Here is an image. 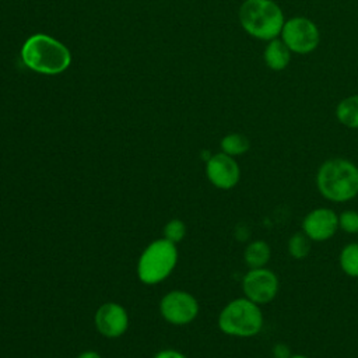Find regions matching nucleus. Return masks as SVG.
Segmentation results:
<instances>
[{
    "label": "nucleus",
    "instance_id": "1",
    "mask_svg": "<svg viewBox=\"0 0 358 358\" xmlns=\"http://www.w3.org/2000/svg\"><path fill=\"white\" fill-rule=\"evenodd\" d=\"M316 187L330 203H347L358 197V165L343 157H333L320 164Z\"/></svg>",
    "mask_w": 358,
    "mask_h": 358
},
{
    "label": "nucleus",
    "instance_id": "2",
    "mask_svg": "<svg viewBox=\"0 0 358 358\" xmlns=\"http://www.w3.org/2000/svg\"><path fill=\"white\" fill-rule=\"evenodd\" d=\"M238 18L249 36L263 42L278 38L285 22L284 11L274 0H245L239 7Z\"/></svg>",
    "mask_w": 358,
    "mask_h": 358
},
{
    "label": "nucleus",
    "instance_id": "3",
    "mask_svg": "<svg viewBox=\"0 0 358 358\" xmlns=\"http://www.w3.org/2000/svg\"><path fill=\"white\" fill-rule=\"evenodd\" d=\"M21 57L28 69L41 74H59L71 63L70 50L45 34L29 36L21 48Z\"/></svg>",
    "mask_w": 358,
    "mask_h": 358
},
{
    "label": "nucleus",
    "instance_id": "4",
    "mask_svg": "<svg viewBox=\"0 0 358 358\" xmlns=\"http://www.w3.org/2000/svg\"><path fill=\"white\" fill-rule=\"evenodd\" d=\"M218 329L231 337L250 338L257 336L264 324V316L260 305L246 296L229 301L217 319Z\"/></svg>",
    "mask_w": 358,
    "mask_h": 358
},
{
    "label": "nucleus",
    "instance_id": "5",
    "mask_svg": "<svg viewBox=\"0 0 358 358\" xmlns=\"http://www.w3.org/2000/svg\"><path fill=\"white\" fill-rule=\"evenodd\" d=\"M176 243L165 238L152 241L141 252L137 262V277L145 285H155L166 280L178 264Z\"/></svg>",
    "mask_w": 358,
    "mask_h": 358
},
{
    "label": "nucleus",
    "instance_id": "6",
    "mask_svg": "<svg viewBox=\"0 0 358 358\" xmlns=\"http://www.w3.org/2000/svg\"><path fill=\"white\" fill-rule=\"evenodd\" d=\"M281 41L288 46L292 55H309L320 43V31L316 22L303 15L285 18L282 25Z\"/></svg>",
    "mask_w": 358,
    "mask_h": 358
},
{
    "label": "nucleus",
    "instance_id": "7",
    "mask_svg": "<svg viewBox=\"0 0 358 358\" xmlns=\"http://www.w3.org/2000/svg\"><path fill=\"white\" fill-rule=\"evenodd\" d=\"M280 291L278 275L266 267L249 268L242 277L243 296L253 301L257 305H267L275 299Z\"/></svg>",
    "mask_w": 358,
    "mask_h": 358
},
{
    "label": "nucleus",
    "instance_id": "8",
    "mask_svg": "<svg viewBox=\"0 0 358 358\" xmlns=\"http://www.w3.org/2000/svg\"><path fill=\"white\" fill-rule=\"evenodd\" d=\"M199 301L194 295L183 289L166 292L159 301V313L162 319L175 326L192 323L199 316Z\"/></svg>",
    "mask_w": 358,
    "mask_h": 358
},
{
    "label": "nucleus",
    "instance_id": "9",
    "mask_svg": "<svg viewBox=\"0 0 358 358\" xmlns=\"http://www.w3.org/2000/svg\"><path fill=\"white\" fill-rule=\"evenodd\" d=\"M206 176L214 187L231 190L241 180V166L234 157L220 151L207 159Z\"/></svg>",
    "mask_w": 358,
    "mask_h": 358
},
{
    "label": "nucleus",
    "instance_id": "10",
    "mask_svg": "<svg viewBox=\"0 0 358 358\" xmlns=\"http://www.w3.org/2000/svg\"><path fill=\"white\" fill-rule=\"evenodd\" d=\"M301 231L312 242H326L338 231V214L329 207H316L302 218Z\"/></svg>",
    "mask_w": 358,
    "mask_h": 358
},
{
    "label": "nucleus",
    "instance_id": "11",
    "mask_svg": "<svg viewBox=\"0 0 358 358\" xmlns=\"http://www.w3.org/2000/svg\"><path fill=\"white\" fill-rule=\"evenodd\" d=\"M94 324L103 337L117 338L129 329V313L117 302H105L96 309Z\"/></svg>",
    "mask_w": 358,
    "mask_h": 358
},
{
    "label": "nucleus",
    "instance_id": "12",
    "mask_svg": "<svg viewBox=\"0 0 358 358\" xmlns=\"http://www.w3.org/2000/svg\"><path fill=\"white\" fill-rule=\"evenodd\" d=\"M292 60V52L288 46L281 41V38H274L266 42L263 49V62L267 69L273 71L285 70Z\"/></svg>",
    "mask_w": 358,
    "mask_h": 358
},
{
    "label": "nucleus",
    "instance_id": "13",
    "mask_svg": "<svg viewBox=\"0 0 358 358\" xmlns=\"http://www.w3.org/2000/svg\"><path fill=\"white\" fill-rule=\"evenodd\" d=\"M271 259V248L263 239L250 241L243 250V262L249 268L266 267Z\"/></svg>",
    "mask_w": 358,
    "mask_h": 358
},
{
    "label": "nucleus",
    "instance_id": "14",
    "mask_svg": "<svg viewBox=\"0 0 358 358\" xmlns=\"http://www.w3.org/2000/svg\"><path fill=\"white\" fill-rule=\"evenodd\" d=\"M336 119L347 129L358 130V94L343 98L334 110Z\"/></svg>",
    "mask_w": 358,
    "mask_h": 358
},
{
    "label": "nucleus",
    "instance_id": "15",
    "mask_svg": "<svg viewBox=\"0 0 358 358\" xmlns=\"http://www.w3.org/2000/svg\"><path fill=\"white\" fill-rule=\"evenodd\" d=\"M338 264L347 277L358 278V242L343 246L338 255Z\"/></svg>",
    "mask_w": 358,
    "mask_h": 358
},
{
    "label": "nucleus",
    "instance_id": "16",
    "mask_svg": "<svg viewBox=\"0 0 358 358\" xmlns=\"http://www.w3.org/2000/svg\"><path fill=\"white\" fill-rule=\"evenodd\" d=\"M220 147L222 152L236 158L249 151L250 140L242 133H229L221 138Z\"/></svg>",
    "mask_w": 358,
    "mask_h": 358
},
{
    "label": "nucleus",
    "instance_id": "17",
    "mask_svg": "<svg viewBox=\"0 0 358 358\" xmlns=\"http://www.w3.org/2000/svg\"><path fill=\"white\" fill-rule=\"evenodd\" d=\"M312 243L313 242L302 231H299L289 236L287 242V252L292 259L302 260L310 253Z\"/></svg>",
    "mask_w": 358,
    "mask_h": 358
},
{
    "label": "nucleus",
    "instance_id": "18",
    "mask_svg": "<svg viewBox=\"0 0 358 358\" xmlns=\"http://www.w3.org/2000/svg\"><path fill=\"white\" fill-rule=\"evenodd\" d=\"M186 236V224L179 218L169 220L164 227V238L172 243H179Z\"/></svg>",
    "mask_w": 358,
    "mask_h": 358
},
{
    "label": "nucleus",
    "instance_id": "19",
    "mask_svg": "<svg viewBox=\"0 0 358 358\" xmlns=\"http://www.w3.org/2000/svg\"><path fill=\"white\" fill-rule=\"evenodd\" d=\"M338 229L348 235H358V211L344 210L338 214Z\"/></svg>",
    "mask_w": 358,
    "mask_h": 358
},
{
    "label": "nucleus",
    "instance_id": "20",
    "mask_svg": "<svg viewBox=\"0 0 358 358\" xmlns=\"http://www.w3.org/2000/svg\"><path fill=\"white\" fill-rule=\"evenodd\" d=\"M292 355L289 347L284 343H277L273 347V357L274 358H289Z\"/></svg>",
    "mask_w": 358,
    "mask_h": 358
},
{
    "label": "nucleus",
    "instance_id": "21",
    "mask_svg": "<svg viewBox=\"0 0 358 358\" xmlns=\"http://www.w3.org/2000/svg\"><path fill=\"white\" fill-rule=\"evenodd\" d=\"M154 358H187L183 352L178 351V350H172V348H166V350H161L158 351Z\"/></svg>",
    "mask_w": 358,
    "mask_h": 358
},
{
    "label": "nucleus",
    "instance_id": "22",
    "mask_svg": "<svg viewBox=\"0 0 358 358\" xmlns=\"http://www.w3.org/2000/svg\"><path fill=\"white\" fill-rule=\"evenodd\" d=\"M77 358H102V357H101L99 352H96V351L87 350V351H83Z\"/></svg>",
    "mask_w": 358,
    "mask_h": 358
},
{
    "label": "nucleus",
    "instance_id": "23",
    "mask_svg": "<svg viewBox=\"0 0 358 358\" xmlns=\"http://www.w3.org/2000/svg\"><path fill=\"white\" fill-rule=\"evenodd\" d=\"M289 358H309V357H306L303 354H292Z\"/></svg>",
    "mask_w": 358,
    "mask_h": 358
}]
</instances>
